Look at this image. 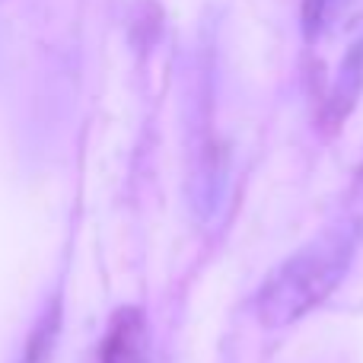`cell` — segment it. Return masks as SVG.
Wrapping results in <instances>:
<instances>
[{"label": "cell", "instance_id": "obj_5", "mask_svg": "<svg viewBox=\"0 0 363 363\" xmlns=\"http://www.w3.org/2000/svg\"><path fill=\"white\" fill-rule=\"evenodd\" d=\"M328 4H332V0H303V32H306V38L319 35L322 23H325Z\"/></svg>", "mask_w": 363, "mask_h": 363}, {"label": "cell", "instance_id": "obj_4", "mask_svg": "<svg viewBox=\"0 0 363 363\" xmlns=\"http://www.w3.org/2000/svg\"><path fill=\"white\" fill-rule=\"evenodd\" d=\"M57 332H61V306L51 303V309H45L38 325L32 328L29 341L23 347V357L19 363H45L55 351V341H57Z\"/></svg>", "mask_w": 363, "mask_h": 363}, {"label": "cell", "instance_id": "obj_2", "mask_svg": "<svg viewBox=\"0 0 363 363\" xmlns=\"http://www.w3.org/2000/svg\"><path fill=\"white\" fill-rule=\"evenodd\" d=\"M99 363H150V328L144 309L121 306L106 328Z\"/></svg>", "mask_w": 363, "mask_h": 363}, {"label": "cell", "instance_id": "obj_3", "mask_svg": "<svg viewBox=\"0 0 363 363\" xmlns=\"http://www.w3.org/2000/svg\"><path fill=\"white\" fill-rule=\"evenodd\" d=\"M360 89H363V42H357L347 51V57L338 67V80H335L328 102H325V112H322L325 128L345 125V118L351 115V108L360 99Z\"/></svg>", "mask_w": 363, "mask_h": 363}, {"label": "cell", "instance_id": "obj_1", "mask_svg": "<svg viewBox=\"0 0 363 363\" xmlns=\"http://www.w3.org/2000/svg\"><path fill=\"white\" fill-rule=\"evenodd\" d=\"M363 242V220L345 217L315 233L306 245L284 258L255 296V315L264 328H284L313 313L335 294L351 271V262Z\"/></svg>", "mask_w": 363, "mask_h": 363}]
</instances>
